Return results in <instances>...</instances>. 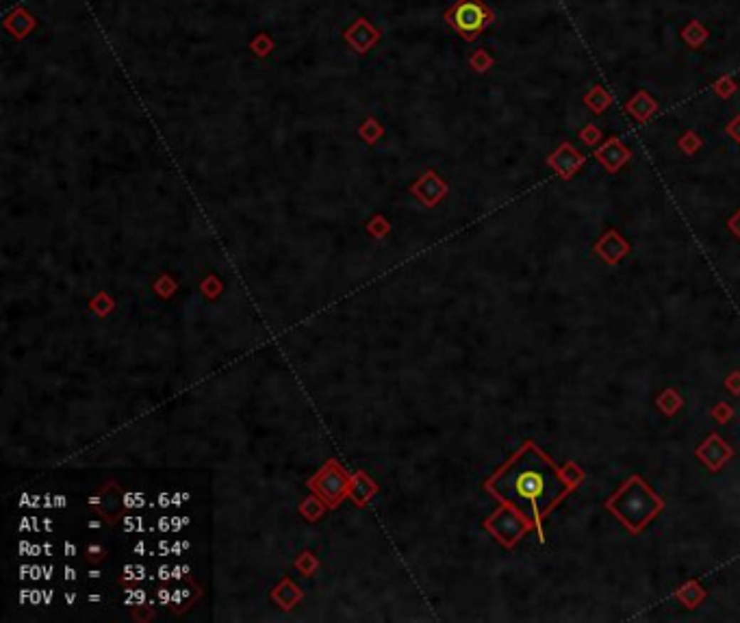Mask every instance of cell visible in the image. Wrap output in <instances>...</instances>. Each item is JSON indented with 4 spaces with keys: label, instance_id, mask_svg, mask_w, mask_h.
<instances>
[{
    "label": "cell",
    "instance_id": "obj_1",
    "mask_svg": "<svg viewBox=\"0 0 740 623\" xmlns=\"http://www.w3.org/2000/svg\"><path fill=\"white\" fill-rule=\"evenodd\" d=\"M500 484H504L497 486L504 500L514 502L532 517L549 511L564 493V482L558 478L549 461L534 447H528L517 456L514 463H510L500 478Z\"/></svg>",
    "mask_w": 740,
    "mask_h": 623
},
{
    "label": "cell",
    "instance_id": "obj_2",
    "mask_svg": "<svg viewBox=\"0 0 740 623\" xmlns=\"http://www.w3.org/2000/svg\"><path fill=\"white\" fill-rule=\"evenodd\" d=\"M495 16L480 3V0H460V3L454 7L450 22L467 37H475L480 33L489 22H493Z\"/></svg>",
    "mask_w": 740,
    "mask_h": 623
},
{
    "label": "cell",
    "instance_id": "obj_3",
    "mask_svg": "<svg viewBox=\"0 0 740 623\" xmlns=\"http://www.w3.org/2000/svg\"><path fill=\"white\" fill-rule=\"evenodd\" d=\"M547 163L558 172V176L571 179V176L582 168V165H584V156H582L571 144L564 142V144H560V146L556 148V152L547 159Z\"/></svg>",
    "mask_w": 740,
    "mask_h": 623
},
{
    "label": "cell",
    "instance_id": "obj_4",
    "mask_svg": "<svg viewBox=\"0 0 740 623\" xmlns=\"http://www.w3.org/2000/svg\"><path fill=\"white\" fill-rule=\"evenodd\" d=\"M595 156L597 161L603 165V168L610 172V174H617V170H621L623 165L628 163V159L632 156L630 150L617 139V137H610L608 142H603L597 150H595Z\"/></svg>",
    "mask_w": 740,
    "mask_h": 623
},
{
    "label": "cell",
    "instance_id": "obj_5",
    "mask_svg": "<svg viewBox=\"0 0 740 623\" xmlns=\"http://www.w3.org/2000/svg\"><path fill=\"white\" fill-rule=\"evenodd\" d=\"M625 111H628L636 122L645 124L651 115H654V113L658 111V102H656L654 98H651L645 90H640V92H636V94L628 100Z\"/></svg>",
    "mask_w": 740,
    "mask_h": 623
},
{
    "label": "cell",
    "instance_id": "obj_6",
    "mask_svg": "<svg viewBox=\"0 0 740 623\" xmlns=\"http://www.w3.org/2000/svg\"><path fill=\"white\" fill-rule=\"evenodd\" d=\"M597 252H601L608 259V263H615L621 255L628 252V243L615 230H610L597 243Z\"/></svg>",
    "mask_w": 740,
    "mask_h": 623
},
{
    "label": "cell",
    "instance_id": "obj_7",
    "mask_svg": "<svg viewBox=\"0 0 740 623\" xmlns=\"http://www.w3.org/2000/svg\"><path fill=\"white\" fill-rule=\"evenodd\" d=\"M708 37H710V31H708V28L702 24V20H697V18H692V20L682 28V39L686 41V46L692 48V50L702 48V46L706 44V41H708Z\"/></svg>",
    "mask_w": 740,
    "mask_h": 623
},
{
    "label": "cell",
    "instance_id": "obj_8",
    "mask_svg": "<svg viewBox=\"0 0 740 623\" xmlns=\"http://www.w3.org/2000/svg\"><path fill=\"white\" fill-rule=\"evenodd\" d=\"M584 105H586L595 115H601V113L608 111V107L613 105V96H610V92H608L606 87L593 85V87L586 92V96H584Z\"/></svg>",
    "mask_w": 740,
    "mask_h": 623
},
{
    "label": "cell",
    "instance_id": "obj_9",
    "mask_svg": "<svg viewBox=\"0 0 740 623\" xmlns=\"http://www.w3.org/2000/svg\"><path fill=\"white\" fill-rule=\"evenodd\" d=\"M702 139H699V135L697 133H694V131H686V135H682V139L677 142V146L686 152V154H694V152H697L699 148H702Z\"/></svg>",
    "mask_w": 740,
    "mask_h": 623
},
{
    "label": "cell",
    "instance_id": "obj_10",
    "mask_svg": "<svg viewBox=\"0 0 740 623\" xmlns=\"http://www.w3.org/2000/svg\"><path fill=\"white\" fill-rule=\"evenodd\" d=\"M738 90V82L731 78V76H721L719 80H714V92L721 96V98H729L734 96Z\"/></svg>",
    "mask_w": 740,
    "mask_h": 623
},
{
    "label": "cell",
    "instance_id": "obj_11",
    "mask_svg": "<svg viewBox=\"0 0 740 623\" xmlns=\"http://www.w3.org/2000/svg\"><path fill=\"white\" fill-rule=\"evenodd\" d=\"M580 137L584 139V144H588V146H595L599 139H601V131L597 129V127H593V124H586V127L580 131Z\"/></svg>",
    "mask_w": 740,
    "mask_h": 623
},
{
    "label": "cell",
    "instance_id": "obj_12",
    "mask_svg": "<svg viewBox=\"0 0 740 623\" xmlns=\"http://www.w3.org/2000/svg\"><path fill=\"white\" fill-rule=\"evenodd\" d=\"M725 131H727V135H729L734 142H738V144H740V115H736V117H734L729 124H727V129H725Z\"/></svg>",
    "mask_w": 740,
    "mask_h": 623
},
{
    "label": "cell",
    "instance_id": "obj_13",
    "mask_svg": "<svg viewBox=\"0 0 740 623\" xmlns=\"http://www.w3.org/2000/svg\"><path fill=\"white\" fill-rule=\"evenodd\" d=\"M727 226H729V230L736 235V237H740V209L731 215V220L727 222Z\"/></svg>",
    "mask_w": 740,
    "mask_h": 623
}]
</instances>
